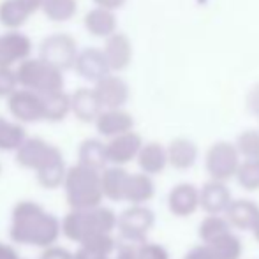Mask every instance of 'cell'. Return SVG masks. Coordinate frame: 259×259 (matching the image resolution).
<instances>
[{
  "mask_svg": "<svg viewBox=\"0 0 259 259\" xmlns=\"http://www.w3.org/2000/svg\"><path fill=\"white\" fill-rule=\"evenodd\" d=\"M78 53V45L69 34H52L39 46V58L62 72L74 69Z\"/></svg>",
  "mask_w": 259,
  "mask_h": 259,
  "instance_id": "7",
  "label": "cell"
},
{
  "mask_svg": "<svg viewBox=\"0 0 259 259\" xmlns=\"http://www.w3.org/2000/svg\"><path fill=\"white\" fill-rule=\"evenodd\" d=\"M32 14L34 13L28 9L23 0H2L0 2V23L11 30L20 28Z\"/></svg>",
  "mask_w": 259,
  "mask_h": 259,
  "instance_id": "27",
  "label": "cell"
},
{
  "mask_svg": "<svg viewBox=\"0 0 259 259\" xmlns=\"http://www.w3.org/2000/svg\"><path fill=\"white\" fill-rule=\"evenodd\" d=\"M83 25H85L87 32L96 37H111L113 34H116V25H118V20H116L115 11H108L103 9V7H94L83 18Z\"/></svg>",
  "mask_w": 259,
  "mask_h": 259,
  "instance_id": "23",
  "label": "cell"
},
{
  "mask_svg": "<svg viewBox=\"0 0 259 259\" xmlns=\"http://www.w3.org/2000/svg\"><path fill=\"white\" fill-rule=\"evenodd\" d=\"M25 141H27V133L21 123L0 118V150L16 154Z\"/></svg>",
  "mask_w": 259,
  "mask_h": 259,
  "instance_id": "30",
  "label": "cell"
},
{
  "mask_svg": "<svg viewBox=\"0 0 259 259\" xmlns=\"http://www.w3.org/2000/svg\"><path fill=\"white\" fill-rule=\"evenodd\" d=\"M41 11L48 20L62 23L74 16L78 11V2L76 0H45Z\"/></svg>",
  "mask_w": 259,
  "mask_h": 259,
  "instance_id": "32",
  "label": "cell"
},
{
  "mask_svg": "<svg viewBox=\"0 0 259 259\" xmlns=\"http://www.w3.org/2000/svg\"><path fill=\"white\" fill-rule=\"evenodd\" d=\"M0 118H2V116H0Z\"/></svg>",
  "mask_w": 259,
  "mask_h": 259,
  "instance_id": "47",
  "label": "cell"
},
{
  "mask_svg": "<svg viewBox=\"0 0 259 259\" xmlns=\"http://www.w3.org/2000/svg\"><path fill=\"white\" fill-rule=\"evenodd\" d=\"M39 259H74V252H69L64 247H50V249H45V252L41 254Z\"/></svg>",
  "mask_w": 259,
  "mask_h": 259,
  "instance_id": "38",
  "label": "cell"
},
{
  "mask_svg": "<svg viewBox=\"0 0 259 259\" xmlns=\"http://www.w3.org/2000/svg\"><path fill=\"white\" fill-rule=\"evenodd\" d=\"M199 199H201V210H205L206 215H226L233 203V194L228 184L208 180L199 189Z\"/></svg>",
  "mask_w": 259,
  "mask_h": 259,
  "instance_id": "14",
  "label": "cell"
},
{
  "mask_svg": "<svg viewBox=\"0 0 259 259\" xmlns=\"http://www.w3.org/2000/svg\"><path fill=\"white\" fill-rule=\"evenodd\" d=\"M155 196V182L145 173H131L125 189V201L129 205H147Z\"/></svg>",
  "mask_w": 259,
  "mask_h": 259,
  "instance_id": "26",
  "label": "cell"
},
{
  "mask_svg": "<svg viewBox=\"0 0 259 259\" xmlns=\"http://www.w3.org/2000/svg\"><path fill=\"white\" fill-rule=\"evenodd\" d=\"M138 259H169V252L160 243L145 242L136 247Z\"/></svg>",
  "mask_w": 259,
  "mask_h": 259,
  "instance_id": "36",
  "label": "cell"
},
{
  "mask_svg": "<svg viewBox=\"0 0 259 259\" xmlns=\"http://www.w3.org/2000/svg\"><path fill=\"white\" fill-rule=\"evenodd\" d=\"M96 129L101 136L113 140L134 129V118L125 109H104L96 120Z\"/></svg>",
  "mask_w": 259,
  "mask_h": 259,
  "instance_id": "16",
  "label": "cell"
},
{
  "mask_svg": "<svg viewBox=\"0 0 259 259\" xmlns=\"http://www.w3.org/2000/svg\"><path fill=\"white\" fill-rule=\"evenodd\" d=\"M53 150V145L42 138H27V141L16 152V162L25 169H32L35 173L52 155Z\"/></svg>",
  "mask_w": 259,
  "mask_h": 259,
  "instance_id": "17",
  "label": "cell"
},
{
  "mask_svg": "<svg viewBox=\"0 0 259 259\" xmlns=\"http://www.w3.org/2000/svg\"><path fill=\"white\" fill-rule=\"evenodd\" d=\"M143 140L138 133L131 131L122 136H116L113 140H108L106 150H108V160L109 166H120L123 167L125 164L133 162L138 159L141 148H143Z\"/></svg>",
  "mask_w": 259,
  "mask_h": 259,
  "instance_id": "10",
  "label": "cell"
},
{
  "mask_svg": "<svg viewBox=\"0 0 259 259\" xmlns=\"http://www.w3.org/2000/svg\"><path fill=\"white\" fill-rule=\"evenodd\" d=\"M96 4V7H103L108 11H116L125 4V0H92Z\"/></svg>",
  "mask_w": 259,
  "mask_h": 259,
  "instance_id": "41",
  "label": "cell"
},
{
  "mask_svg": "<svg viewBox=\"0 0 259 259\" xmlns=\"http://www.w3.org/2000/svg\"><path fill=\"white\" fill-rule=\"evenodd\" d=\"M97 97L104 109H122L127 104L131 96V89L123 78L116 74H108L94 85Z\"/></svg>",
  "mask_w": 259,
  "mask_h": 259,
  "instance_id": "12",
  "label": "cell"
},
{
  "mask_svg": "<svg viewBox=\"0 0 259 259\" xmlns=\"http://www.w3.org/2000/svg\"><path fill=\"white\" fill-rule=\"evenodd\" d=\"M115 259H138V254H136V247L133 245H125L118 250Z\"/></svg>",
  "mask_w": 259,
  "mask_h": 259,
  "instance_id": "44",
  "label": "cell"
},
{
  "mask_svg": "<svg viewBox=\"0 0 259 259\" xmlns=\"http://www.w3.org/2000/svg\"><path fill=\"white\" fill-rule=\"evenodd\" d=\"M32 53V41L28 35L18 30H11L0 35V69H11L20 65Z\"/></svg>",
  "mask_w": 259,
  "mask_h": 259,
  "instance_id": "9",
  "label": "cell"
},
{
  "mask_svg": "<svg viewBox=\"0 0 259 259\" xmlns=\"http://www.w3.org/2000/svg\"><path fill=\"white\" fill-rule=\"evenodd\" d=\"M0 259H20V254L16 252L13 245L0 242Z\"/></svg>",
  "mask_w": 259,
  "mask_h": 259,
  "instance_id": "42",
  "label": "cell"
},
{
  "mask_svg": "<svg viewBox=\"0 0 259 259\" xmlns=\"http://www.w3.org/2000/svg\"><path fill=\"white\" fill-rule=\"evenodd\" d=\"M18 76L13 69H0V99L7 97L9 99L18 90Z\"/></svg>",
  "mask_w": 259,
  "mask_h": 259,
  "instance_id": "37",
  "label": "cell"
},
{
  "mask_svg": "<svg viewBox=\"0 0 259 259\" xmlns=\"http://www.w3.org/2000/svg\"><path fill=\"white\" fill-rule=\"evenodd\" d=\"M231 224L224 215H206L198 226V236L205 245H210L221 236L231 233Z\"/></svg>",
  "mask_w": 259,
  "mask_h": 259,
  "instance_id": "29",
  "label": "cell"
},
{
  "mask_svg": "<svg viewBox=\"0 0 259 259\" xmlns=\"http://www.w3.org/2000/svg\"><path fill=\"white\" fill-rule=\"evenodd\" d=\"M201 208L199 189L187 182L175 185L167 194V210L178 219H187Z\"/></svg>",
  "mask_w": 259,
  "mask_h": 259,
  "instance_id": "11",
  "label": "cell"
},
{
  "mask_svg": "<svg viewBox=\"0 0 259 259\" xmlns=\"http://www.w3.org/2000/svg\"><path fill=\"white\" fill-rule=\"evenodd\" d=\"M7 109L18 123H34L45 120L42 97L27 89H18L7 99Z\"/></svg>",
  "mask_w": 259,
  "mask_h": 259,
  "instance_id": "8",
  "label": "cell"
},
{
  "mask_svg": "<svg viewBox=\"0 0 259 259\" xmlns=\"http://www.w3.org/2000/svg\"><path fill=\"white\" fill-rule=\"evenodd\" d=\"M235 147L243 160L259 159V131L247 129L240 133L235 141Z\"/></svg>",
  "mask_w": 259,
  "mask_h": 259,
  "instance_id": "34",
  "label": "cell"
},
{
  "mask_svg": "<svg viewBox=\"0 0 259 259\" xmlns=\"http://www.w3.org/2000/svg\"><path fill=\"white\" fill-rule=\"evenodd\" d=\"M81 249H87L94 254H101V256H113V252L116 250V240L113 238V233H101L92 238L85 240L81 243Z\"/></svg>",
  "mask_w": 259,
  "mask_h": 259,
  "instance_id": "35",
  "label": "cell"
},
{
  "mask_svg": "<svg viewBox=\"0 0 259 259\" xmlns=\"http://www.w3.org/2000/svg\"><path fill=\"white\" fill-rule=\"evenodd\" d=\"M247 109L259 118V83L254 85L247 94Z\"/></svg>",
  "mask_w": 259,
  "mask_h": 259,
  "instance_id": "40",
  "label": "cell"
},
{
  "mask_svg": "<svg viewBox=\"0 0 259 259\" xmlns=\"http://www.w3.org/2000/svg\"><path fill=\"white\" fill-rule=\"evenodd\" d=\"M155 224V213L147 205H131L129 208L118 215V229L120 236L125 242L131 243H141L147 242L148 233L152 231Z\"/></svg>",
  "mask_w": 259,
  "mask_h": 259,
  "instance_id": "6",
  "label": "cell"
},
{
  "mask_svg": "<svg viewBox=\"0 0 259 259\" xmlns=\"http://www.w3.org/2000/svg\"><path fill=\"white\" fill-rule=\"evenodd\" d=\"M67 164L64 160L60 148L55 147L52 155L46 159V162L35 171V180L39 182V185L45 189H57L62 187L67 177Z\"/></svg>",
  "mask_w": 259,
  "mask_h": 259,
  "instance_id": "20",
  "label": "cell"
},
{
  "mask_svg": "<svg viewBox=\"0 0 259 259\" xmlns=\"http://www.w3.org/2000/svg\"><path fill=\"white\" fill-rule=\"evenodd\" d=\"M74 259H113V257L101 256V254H94V252H90V250L81 249V247H79V249L74 252Z\"/></svg>",
  "mask_w": 259,
  "mask_h": 259,
  "instance_id": "43",
  "label": "cell"
},
{
  "mask_svg": "<svg viewBox=\"0 0 259 259\" xmlns=\"http://www.w3.org/2000/svg\"><path fill=\"white\" fill-rule=\"evenodd\" d=\"M71 109L74 116L81 122H94L99 118V115L104 111L99 97L94 89H78L71 94Z\"/></svg>",
  "mask_w": 259,
  "mask_h": 259,
  "instance_id": "19",
  "label": "cell"
},
{
  "mask_svg": "<svg viewBox=\"0 0 259 259\" xmlns=\"http://www.w3.org/2000/svg\"><path fill=\"white\" fill-rule=\"evenodd\" d=\"M74 71L78 76L89 79V81L97 83L99 79L111 74L108 62H106L103 48H83L79 50L78 58H76Z\"/></svg>",
  "mask_w": 259,
  "mask_h": 259,
  "instance_id": "13",
  "label": "cell"
},
{
  "mask_svg": "<svg viewBox=\"0 0 259 259\" xmlns=\"http://www.w3.org/2000/svg\"><path fill=\"white\" fill-rule=\"evenodd\" d=\"M0 173H2V164H0Z\"/></svg>",
  "mask_w": 259,
  "mask_h": 259,
  "instance_id": "46",
  "label": "cell"
},
{
  "mask_svg": "<svg viewBox=\"0 0 259 259\" xmlns=\"http://www.w3.org/2000/svg\"><path fill=\"white\" fill-rule=\"evenodd\" d=\"M62 187L71 210H89L103 205L104 192L99 171L74 164L67 169V177Z\"/></svg>",
  "mask_w": 259,
  "mask_h": 259,
  "instance_id": "3",
  "label": "cell"
},
{
  "mask_svg": "<svg viewBox=\"0 0 259 259\" xmlns=\"http://www.w3.org/2000/svg\"><path fill=\"white\" fill-rule=\"evenodd\" d=\"M42 97V106H45V120L48 122H60L64 120L69 113H72L71 109V94L55 92L48 94V96Z\"/></svg>",
  "mask_w": 259,
  "mask_h": 259,
  "instance_id": "28",
  "label": "cell"
},
{
  "mask_svg": "<svg viewBox=\"0 0 259 259\" xmlns=\"http://www.w3.org/2000/svg\"><path fill=\"white\" fill-rule=\"evenodd\" d=\"M231 228L240 229V231H252L259 222V205L252 199H233L231 206L228 208L224 215Z\"/></svg>",
  "mask_w": 259,
  "mask_h": 259,
  "instance_id": "18",
  "label": "cell"
},
{
  "mask_svg": "<svg viewBox=\"0 0 259 259\" xmlns=\"http://www.w3.org/2000/svg\"><path fill=\"white\" fill-rule=\"evenodd\" d=\"M118 226V215L108 206L89 210H69L62 219V235L71 242L81 245L85 240L101 233H113Z\"/></svg>",
  "mask_w": 259,
  "mask_h": 259,
  "instance_id": "2",
  "label": "cell"
},
{
  "mask_svg": "<svg viewBox=\"0 0 259 259\" xmlns=\"http://www.w3.org/2000/svg\"><path fill=\"white\" fill-rule=\"evenodd\" d=\"M131 173L125 167L120 166H108L101 173V184H103L104 198L109 201H125V189L129 182Z\"/></svg>",
  "mask_w": 259,
  "mask_h": 259,
  "instance_id": "24",
  "label": "cell"
},
{
  "mask_svg": "<svg viewBox=\"0 0 259 259\" xmlns=\"http://www.w3.org/2000/svg\"><path fill=\"white\" fill-rule=\"evenodd\" d=\"M136 162L140 166L141 173L148 175V177H155V175L164 173V169L169 166L167 147H164L162 143H157V141L145 143Z\"/></svg>",
  "mask_w": 259,
  "mask_h": 259,
  "instance_id": "21",
  "label": "cell"
},
{
  "mask_svg": "<svg viewBox=\"0 0 259 259\" xmlns=\"http://www.w3.org/2000/svg\"><path fill=\"white\" fill-rule=\"evenodd\" d=\"M252 235H254V238H256L257 242H259V222H257V224H256V228L252 229Z\"/></svg>",
  "mask_w": 259,
  "mask_h": 259,
  "instance_id": "45",
  "label": "cell"
},
{
  "mask_svg": "<svg viewBox=\"0 0 259 259\" xmlns=\"http://www.w3.org/2000/svg\"><path fill=\"white\" fill-rule=\"evenodd\" d=\"M167 157H169L171 167L180 171H187L198 162L199 148L189 138H175L167 145Z\"/></svg>",
  "mask_w": 259,
  "mask_h": 259,
  "instance_id": "22",
  "label": "cell"
},
{
  "mask_svg": "<svg viewBox=\"0 0 259 259\" xmlns=\"http://www.w3.org/2000/svg\"><path fill=\"white\" fill-rule=\"evenodd\" d=\"M208 247H210V250L215 259H240L243 254L242 240H240V236L235 235L233 231L224 236H221V238H217Z\"/></svg>",
  "mask_w": 259,
  "mask_h": 259,
  "instance_id": "31",
  "label": "cell"
},
{
  "mask_svg": "<svg viewBox=\"0 0 259 259\" xmlns=\"http://www.w3.org/2000/svg\"><path fill=\"white\" fill-rule=\"evenodd\" d=\"M16 76L21 89L32 90L39 96H48L64 90V72L46 64L39 57L21 62L16 69Z\"/></svg>",
  "mask_w": 259,
  "mask_h": 259,
  "instance_id": "4",
  "label": "cell"
},
{
  "mask_svg": "<svg viewBox=\"0 0 259 259\" xmlns=\"http://www.w3.org/2000/svg\"><path fill=\"white\" fill-rule=\"evenodd\" d=\"M78 164L103 173L106 167L109 166L108 150H106L104 141L96 140V138L81 141L78 147Z\"/></svg>",
  "mask_w": 259,
  "mask_h": 259,
  "instance_id": "25",
  "label": "cell"
},
{
  "mask_svg": "<svg viewBox=\"0 0 259 259\" xmlns=\"http://www.w3.org/2000/svg\"><path fill=\"white\" fill-rule=\"evenodd\" d=\"M182 259H215V257L211 254L210 247L205 245V243H199V245L192 247Z\"/></svg>",
  "mask_w": 259,
  "mask_h": 259,
  "instance_id": "39",
  "label": "cell"
},
{
  "mask_svg": "<svg viewBox=\"0 0 259 259\" xmlns=\"http://www.w3.org/2000/svg\"><path fill=\"white\" fill-rule=\"evenodd\" d=\"M236 182L243 191H259V159L242 160L236 173Z\"/></svg>",
  "mask_w": 259,
  "mask_h": 259,
  "instance_id": "33",
  "label": "cell"
},
{
  "mask_svg": "<svg viewBox=\"0 0 259 259\" xmlns=\"http://www.w3.org/2000/svg\"><path fill=\"white\" fill-rule=\"evenodd\" d=\"M103 52L111 72L125 71L133 62V42L122 32H116L106 39Z\"/></svg>",
  "mask_w": 259,
  "mask_h": 259,
  "instance_id": "15",
  "label": "cell"
},
{
  "mask_svg": "<svg viewBox=\"0 0 259 259\" xmlns=\"http://www.w3.org/2000/svg\"><path fill=\"white\" fill-rule=\"evenodd\" d=\"M242 164V157L236 150L235 143L229 141H217L206 150L205 167L210 175V180L228 184L231 178H236V173Z\"/></svg>",
  "mask_w": 259,
  "mask_h": 259,
  "instance_id": "5",
  "label": "cell"
},
{
  "mask_svg": "<svg viewBox=\"0 0 259 259\" xmlns=\"http://www.w3.org/2000/svg\"><path fill=\"white\" fill-rule=\"evenodd\" d=\"M9 235L21 245L50 249L62 235V221L37 203L20 201L11 213Z\"/></svg>",
  "mask_w": 259,
  "mask_h": 259,
  "instance_id": "1",
  "label": "cell"
}]
</instances>
